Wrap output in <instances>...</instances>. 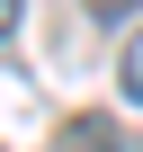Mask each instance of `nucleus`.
<instances>
[{
    "mask_svg": "<svg viewBox=\"0 0 143 152\" xmlns=\"http://www.w3.org/2000/svg\"><path fill=\"white\" fill-rule=\"evenodd\" d=\"M9 27H18V0H0V36H9Z\"/></svg>",
    "mask_w": 143,
    "mask_h": 152,
    "instance_id": "2",
    "label": "nucleus"
},
{
    "mask_svg": "<svg viewBox=\"0 0 143 152\" xmlns=\"http://www.w3.org/2000/svg\"><path fill=\"white\" fill-rule=\"evenodd\" d=\"M125 99H134V107H143V27H134V36H125Z\"/></svg>",
    "mask_w": 143,
    "mask_h": 152,
    "instance_id": "1",
    "label": "nucleus"
}]
</instances>
